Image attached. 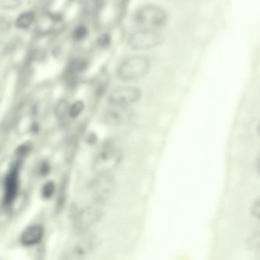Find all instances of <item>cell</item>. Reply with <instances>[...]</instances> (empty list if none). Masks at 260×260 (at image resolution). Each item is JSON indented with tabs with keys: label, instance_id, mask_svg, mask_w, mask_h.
<instances>
[{
	"label": "cell",
	"instance_id": "cell-1",
	"mask_svg": "<svg viewBox=\"0 0 260 260\" xmlns=\"http://www.w3.org/2000/svg\"><path fill=\"white\" fill-rule=\"evenodd\" d=\"M151 67V60L147 56L134 53L119 62L116 67V75L124 82H135L147 77Z\"/></svg>",
	"mask_w": 260,
	"mask_h": 260
},
{
	"label": "cell",
	"instance_id": "cell-2",
	"mask_svg": "<svg viewBox=\"0 0 260 260\" xmlns=\"http://www.w3.org/2000/svg\"><path fill=\"white\" fill-rule=\"evenodd\" d=\"M170 19L168 11L163 5L146 3L136 8L132 15L133 23L140 28L162 30Z\"/></svg>",
	"mask_w": 260,
	"mask_h": 260
},
{
	"label": "cell",
	"instance_id": "cell-3",
	"mask_svg": "<svg viewBox=\"0 0 260 260\" xmlns=\"http://www.w3.org/2000/svg\"><path fill=\"white\" fill-rule=\"evenodd\" d=\"M164 41L165 36L161 30L137 27L128 35L127 44L135 51H149L162 46Z\"/></svg>",
	"mask_w": 260,
	"mask_h": 260
},
{
	"label": "cell",
	"instance_id": "cell-4",
	"mask_svg": "<svg viewBox=\"0 0 260 260\" xmlns=\"http://www.w3.org/2000/svg\"><path fill=\"white\" fill-rule=\"evenodd\" d=\"M122 150L113 143L107 142L95 155L92 167L97 174L111 173L122 164Z\"/></svg>",
	"mask_w": 260,
	"mask_h": 260
},
{
	"label": "cell",
	"instance_id": "cell-5",
	"mask_svg": "<svg viewBox=\"0 0 260 260\" xmlns=\"http://www.w3.org/2000/svg\"><path fill=\"white\" fill-rule=\"evenodd\" d=\"M142 97V91L139 87L126 85L116 87L111 91L108 96V102L112 107L128 108L137 103Z\"/></svg>",
	"mask_w": 260,
	"mask_h": 260
},
{
	"label": "cell",
	"instance_id": "cell-6",
	"mask_svg": "<svg viewBox=\"0 0 260 260\" xmlns=\"http://www.w3.org/2000/svg\"><path fill=\"white\" fill-rule=\"evenodd\" d=\"M90 187L94 201L98 204H104L113 196L117 189V182L110 173L98 174Z\"/></svg>",
	"mask_w": 260,
	"mask_h": 260
},
{
	"label": "cell",
	"instance_id": "cell-7",
	"mask_svg": "<svg viewBox=\"0 0 260 260\" xmlns=\"http://www.w3.org/2000/svg\"><path fill=\"white\" fill-rule=\"evenodd\" d=\"M103 211L98 207H87L80 211L74 220L77 230L84 231L96 225L103 218Z\"/></svg>",
	"mask_w": 260,
	"mask_h": 260
},
{
	"label": "cell",
	"instance_id": "cell-8",
	"mask_svg": "<svg viewBox=\"0 0 260 260\" xmlns=\"http://www.w3.org/2000/svg\"><path fill=\"white\" fill-rule=\"evenodd\" d=\"M96 246V240L94 237H88L80 239L76 242L74 245L66 254L65 259L68 260H79L89 255L93 251Z\"/></svg>",
	"mask_w": 260,
	"mask_h": 260
},
{
	"label": "cell",
	"instance_id": "cell-9",
	"mask_svg": "<svg viewBox=\"0 0 260 260\" xmlns=\"http://www.w3.org/2000/svg\"><path fill=\"white\" fill-rule=\"evenodd\" d=\"M43 234L44 232L42 226H30L22 234L21 242L25 246L36 245L42 241Z\"/></svg>",
	"mask_w": 260,
	"mask_h": 260
},
{
	"label": "cell",
	"instance_id": "cell-10",
	"mask_svg": "<svg viewBox=\"0 0 260 260\" xmlns=\"http://www.w3.org/2000/svg\"><path fill=\"white\" fill-rule=\"evenodd\" d=\"M18 171L12 170L7 175L5 183V202L6 204L11 203L15 199L18 191Z\"/></svg>",
	"mask_w": 260,
	"mask_h": 260
},
{
	"label": "cell",
	"instance_id": "cell-11",
	"mask_svg": "<svg viewBox=\"0 0 260 260\" xmlns=\"http://www.w3.org/2000/svg\"><path fill=\"white\" fill-rule=\"evenodd\" d=\"M125 109V108L112 107V109L107 111L105 114V122L112 126L122 125L125 121V113L124 112Z\"/></svg>",
	"mask_w": 260,
	"mask_h": 260
},
{
	"label": "cell",
	"instance_id": "cell-12",
	"mask_svg": "<svg viewBox=\"0 0 260 260\" xmlns=\"http://www.w3.org/2000/svg\"><path fill=\"white\" fill-rule=\"evenodd\" d=\"M35 14L31 11L22 12L15 20V26L19 29H27L33 24Z\"/></svg>",
	"mask_w": 260,
	"mask_h": 260
},
{
	"label": "cell",
	"instance_id": "cell-13",
	"mask_svg": "<svg viewBox=\"0 0 260 260\" xmlns=\"http://www.w3.org/2000/svg\"><path fill=\"white\" fill-rule=\"evenodd\" d=\"M70 104L67 99H61L55 106V115L59 119H64L68 115Z\"/></svg>",
	"mask_w": 260,
	"mask_h": 260
},
{
	"label": "cell",
	"instance_id": "cell-14",
	"mask_svg": "<svg viewBox=\"0 0 260 260\" xmlns=\"http://www.w3.org/2000/svg\"><path fill=\"white\" fill-rule=\"evenodd\" d=\"M84 107L85 105L82 101H76L74 103L70 104L69 107V116L71 118L78 117L84 110Z\"/></svg>",
	"mask_w": 260,
	"mask_h": 260
},
{
	"label": "cell",
	"instance_id": "cell-15",
	"mask_svg": "<svg viewBox=\"0 0 260 260\" xmlns=\"http://www.w3.org/2000/svg\"><path fill=\"white\" fill-rule=\"evenodd\" d=\"M247 246H248L250 250H254V251L260 250V237L259 232L253 234V235L248 239Z\"/></svg>",
	"mask_w": 260,
	"mask_h": 260
},
{
	"label": "cell",
	"instance_id": "cell-16",
	"mask_svg": "<svg viewBox=\"0 0 260 260\" xmlns=\"http://www.w3.org/2000/svg\"><path fill=\"white\" fill-rule=\"evenodd\" d=\"M11 29L10 21L6 17L0 15V35H5Z\"/></svg>",
	"mask_w": 260,
	"mask_h": 260
},
{
	"label": "cell",
	"instance_id": "cell-17",
	"mask_svg": "<svg viewBox=\"0 0 260 260\" xmlns=\"http://www.w3.org/2000/svg\"><path fill=\"white\" fill-rule=\"evenodd\" d=\"M55 191V185L53 182H47L42 188V195L44 199H49L53 195V192Z\"/></svg>",
	"mask_w": 260,
	"mask_h": 260
},
{
	"label": "cell",
	"instance_id": "cell-18",
	"mask_svg": "<svg viewBox=\"0 0 260 260\" xmlns=\"http://www.w3.org/2000/svg\"><path fill=\"white\" fill-rule=\"evenodd\" d=\"M251 214L255 218L260 219V198H257L254 200L252 206H251Z\"/></svg>",
	"mask_w": 260,
	"mask_h": 260
},
{
	"label": "cell",
	"instance_id": "cell-19",
	"mask_svg": "<svg viewBox=\"0 0 260 260\" xmlns=\"http://www.w3.org/2000/svg\"><path fill=\"white\" fill-rule=\"evenodd\" d=\"M19 0H0V5L6 8H13L18 6Z\"/></svg>",
	"mask_w": 260,
	"mask_h": 260
},
{
	"label": "cell",
	"instance_id": "cell-20",
	"mask_svg": "<svg viewBox=\"0 0 260 260\" xmlns=\"http://www.w3.org/2000/svg\"><path fill=\"white\" fill-rule=\"evenodd\" d=\"M85 29L83 27H79L74 32V37L77 39H81L85 36Z\"/></svg>",
	"mask_w": 260,
	"mask_h": 260
},
{
	"label": "cell",
	"instance_id": "cell-21",
	"mask_svg": "<svg viewBox=\"0 0 260 260\" xmlns=\"http://www.w3.org/2000/svg\"><path fill=\"white\" fill-rule=\"evenodd\" d=\"M7 52L6 44L2 41H0V59L2 58Z\"/></svg>",
	"mask_w": 260,
	"mask_h": 260
}]
</instances>
